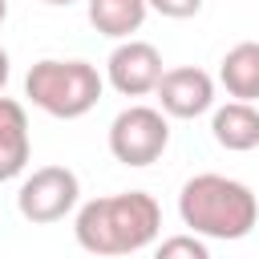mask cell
<instances>
[{
    "mask_svg": "<svg viewBox=\"0 0 259 259\" xmlns=\"http://www.w3.org/2000/svg\"><path fill=\"white\" fill-rule=\"evenodd\" d=\"M162 231V206L154 202V194L146 190H121V194H105V198H89L77 210L73 235L89 255H134L142 247H150Z\"/></svg>",
    "mask_w": 259,
    "mask_h": 259,
    "instance_id": "6da1fadb",
    "label": "cell"
},
{
    "mask_svg": "<svg viewBox=\"0 0 259 259\" xmlns=\"http://www.w3.org/2000/svg\"><path fill=\"white\" fill-rule=\"evenodd\" d=\"M178 214H182V223L194 235L235 243V239H247L255 231V223H259V198L239 178H227V174H194V178L182 182Z\"/></svg>",
    "mask_w": 259,
    "mask_h": 259,
    "instance_id": "7a4b0ae2",
    "label": "cell"
},
{
    "mask_svg": "<svg viewBox=\"0 0 259 259\" xmlns=\"http://www.w3.org/2000/svg\"><path fill=\"white\" fill-rule=\"evenodd\" d=\"M101 89H105V77L89 61H57V57H45L24 77V97L36 109H45L49 117H65V121L85 117L101 101Z\"/></svg>",
    "mask_w": 259,
    "mask_h": 259,
    "instance_id": "3957f363",
    "label": "cell"
},
{
    "mask_svg": "<svg viewBox=\"0 0 259 259\" xmlns=\"http://www.w3.org/2000/svg\"><path fill=\"white\" fill-rule=\"evenodd\" d=\"M170 146V121L154 105H130L109 121V154L121 166H154Z\"/></svg>",
    "mask_w": 259,
    "mask_h": 259,
    "instance_id": "277c9868",
    "label": "cell"
},
{
    "mask_svg": "<svg viewBox=\"0 0 259 259\" xmlns=\"http://www.w3.org/2000/svg\"><path fill=\"white\" fill-rule=\"evenodd\" d=\"M77 194H81V182H77V174H73L69 166H40V170H32V174L20 182V190H16V210H20L28 223H36V227L61 223V219L77 206Z\"/></svg>",
    "mask_w": 259,
    "mask_h": 259,
    "instance_id": "5b68a950",
    "label": "cell"
},
{
    "mask_svg": "<svg viewBox=\"0 0 259 259\" xmlns=\"http://www.w3.org/2000/svg\"><path fill=\"white\" fill-rule=\"evenodd\" d=\"M162 53L150 45V40H121L113 53H109V61H105V77H109V85L121 93V97H146V93H154L158 89V81H162Z\"/></svg>",
    "mask_w": 259,
    "mask_h": 259,
    "instance_id": "8992f818",
    "label": "cell"
},
{
    "mask_svg": "<svg viewBox=\"0 0 259 259\" xmlns=\"http://www.w3.org/2000/svg\"><path fill=\"white\" fill-rule=\"evenodd\" d=\"M158 101H162V113L166 117H198L214 105V81L206 69L198 65H178V69H166L162 81H158Z\"/></svg>",
    "mask_w": 259,
    "mask_h": 259,
    "instance_id": "52a82bcc",
    "label": "cell"
},
{
    "mask_svg": "<svg viewBox=\"0 0 259 259\" xmlns=\"http://www.w3.org/2000/svg\"><path fill=\"white\" fill-rule=\"evenodd\" d=\"M28 154H32V142H28V113H24L20 101H12V97L0 93V182L24 174Z\"/></svg>",
    "mask_w": 259,
    "mask_h": 259,
    "instance_id": "ba28073f",
    "label": "cell"
},
{
    "mask_svg": "<svg viewBox=\"0 0 259 259\" xmlns=\"http://www.w3.org/2000/svg\"><path fill=\"white\" fill-rule=\"evenodd\" d=\"M210 134L223 150L247 154L259 146V105L255 101H227L210 113Z\"/></svg>",
    "mask_w": 259,
    "mask_h": 259,
    "instance_id": "9c48e42d",
    "label": "cell"
},
{
    "mask_svg": "<svg viewBox=\"0 0 259 259\" xmlns=\"http://www.w3.org/2000/svg\"><path fill=\"white\" fill-rule=\"evenodd\" d=\"M219 81L235 101H259V40H239L219 61Z\"/></svg>",
    "mask_w": 259,
    "mask_h": 259,
    "instance_id": "30bf717a",
    "label": "cell"
},
{
    "mask_svg": "<svg viewBox=\"0 0 259 259\" xmlns=\"http://www.w3.org/2000/svg\"><path fill=\"white\" fill-rule=\"evenodd\" d=\"M89 8V24L101 32V36H113V40H130L142 24H146V12L150 4L146 0H85Z\"/></svg>",
    "mask_w": 259,
    "mask_h": 259,
    "instance_id": "8fae6325",
    "label": "cell"
},
{
    "mask_svg": "<svg viewBox=\"0 0 259 259\" xmlns=\"http://www.w3.org/2000/svg\"><path fill=\"white\" fill-rule=\"evenodd\" d=\"M154 259H210V251H206V243H202V235H170V239H162L158 243V251H154Z\"/></svg>",
    "mask_w": 259,
    "mask_h": 259,
    "instance_id": "7c38bea8",
    "label": "cell"
},
{
    "mask_svg": "<svg viewBox=\"0 0 259 259\" xmlns=\"http://www.w3.org/2000/svg\"><path fill=\"white\" fill-rule=\"evenodd\" d=\"M154 12H162V16H170V20H186V16H194L198 8H202V0H146Z\"/></svg>",
    "mask_w": 259,
    "mask_h": 259,
    "instance_id": "4fadbf2b",
    "label": "cell"
},
{
    "mask_svg": "<svg viewBox=\"0 0 259 259\" xmlns=\"http://www.w3.org/2000/svg\"><path fill=\"white\" fill-rule=\"evenodd\" d=\"M8 73H12V61H8V53L0 49V93H4V85H8Z\"/></svg>",
    "mask_w": 259,
    "mask_h": 259,
    "instance_id": "5bb4252c",
    "label": "cell"
},
{
    "mask_svg": "<svg viewBox=\"0 0 259 259\" xmlns=\"http://www.w3.org/2000/svg\"><path fill=\"white\" fill-rule=\"evenodd\" d=\"M45 4H53V8H69V4H77V0H45Z\"/></svg>",
    "mask_w": 259,
    "mask_h": 259,
    "instance_id": "9a60e30c",
    "label": "cell"
},
{
    "mask_svg": "<svg viewBox=\"0 0 259 259\" xmlns=\"http://www.w3.org/2000/svg\"><path fill=\"white\" fill-rule=\"evenodd\" d=\"M8 20V0H0V24Z\"/></svg>",
    "mask_w": 259,
    "mask_h": 259,
    "instance_id": "2e32d148",
    "label": "cell"
}]
</instances>
